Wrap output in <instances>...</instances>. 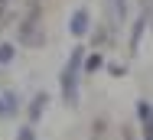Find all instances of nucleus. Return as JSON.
I'll list each match as a JSON object with an SVG mask.
<instances>
[{
    "mask_svg": "<svg viewBox=\"0 0 153 140\" xmlns=\"http://www.w3.org/2000/svg\"><path fill=\"white\" fill-rule=\"evenodd\" d=\"M46 104H49V95H42V91H39V95H36V101L30 104V121H39L42 111H46Z\"/></svg>",
    "mask_w": 153,
    "mask_h": 140,
    "instance_id": "obj_3",
    "label": "nucleus"
},
{
    "mask_svg": "<svg viewBox=\"0 0 153 140\" xmlns=\"http://www.w3.org/2000/svg\"><path fill=\"white\" fill-rule=\"evenodd\" d=\"M16 111H20V101H16V95H13V91L0 95V117H13Z\"/></svg>",
    "mask_w": 153,
    "mask_h": 140,
    "instance_id": "obj_2",
    "label": "nucleus"
},
{
    "mask_svg": "<svg viewBox=\"0 0 153 140\" xmlns=\"http://www.w3.org/2000/svg\"><path fill=\"white\" fill-rule=\"evenodd\" d=\"M10 59H13V46H10V42H3V46H0V65H7Z\"/></svg>",
    "mask_w": 153,
    "mask_h": 140,
    "instance_id": "obj_5",
    "label": "nucleus"
},
{
    "mask_svg": "<svg viewBox=\"0 0 153 140\" xmlns=\"http://www.w3.org/2000/svg\"><path fill=\"white\" fill-rule=\"evenodd\" d=\"M20 140H33V130H30V127H23V130H20Z\"/></svg>",
    "mask_w": 153,
    "mask_h": 140,
    "instance_id": "obj_7",
    "label": "nucleus"
},
{
    "mask_svg": "<svg viewBox=\"0 0 153 140\" xmlns=\"http://www.w3.org/2000/svg\"><path fill=\"white\" fill-rule=\"evenodd\" d=\"M98 65H101V56H91L88 62H85V69H88V72H91V69H98Z\"/></svg>",
    "mask_w": 153,
    "mask_h": 140,
    "instance_id": "obj_6",
    "label": "nucleus"
},
{
    "mask_svg": "<svg viewBox=\"0 0 153 140\" xmlns=\"http://www.w3.org/2000/svg\"><path fill=\"white\" fill-rule=\"evenodd\" d=\"M85 29H88V13L78 10V13L72 16V33H75V36H85Z\"/></svg>",
    "mask_w": 153,
    "mask_h": 140,
    "instance_id": "obj_4",
    "label": "nucleus"
},
{
    "mask_svg": "<svg viewBox=\"0 0 153 140\" xmlns=\"http://www.w3.org/2000/svg\"><path fill=\"white\" fill-rule=\"evenodd\" d=\"M78 65H82V49L72 52L68 65H65V72H62V91H65L68 101H75V91H78Z\"/></svg>",
    "mask_w": 153,
    "mask_h": 140,
    "instance_id": "obj_1",
    "label": "nucleus"
}]
</instances>
